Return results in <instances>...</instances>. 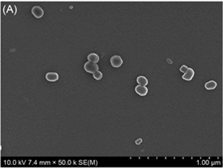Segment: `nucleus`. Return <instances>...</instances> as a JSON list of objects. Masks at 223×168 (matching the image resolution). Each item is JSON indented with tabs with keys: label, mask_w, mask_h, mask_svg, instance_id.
<instances>
[{
	"label": "nucleus",
	"mask_w": 223,
	"mask_h": 168,
	"mask_svg": "<svg viewBox=\"0 0 223 168\" xmlns=\"http://www.w3.org/2000/svg\"><path fill=\"white\" fill-rule=\"evenodd\" d=\"M84 68H85V71L89 73H92V74H94L95 72L98 71V69H99V67L97 65V63L91 62V61L85 63V66H84Z\"/></svg>",
	"instance_id": "1"
},
{
	"label": "nucleus",
	"mask_w": 223,
	"mask_h": 168,
	"mask_svg": "<svg viewBox=\"0 0 223 168\" xmlns=\"http://www.w3.org/2000/svg\"><path fill=\"white\" fill-rule=\"evenodd\" d=\"M123 59L120 56H113V57L110 58V63L113 67H115V68H118V67H120L122 65H123Z\"/></svg>",
	"instance_id": "2"
},
{
	"label": "nucleus",
	"mask_w": 223,
	"mask_h": 168,
	"mask_svg": "<svg viewBox=\"0 0 223 168\" xmlns=\"http://www.w3.org/2000/svg\"><path fill=\"white\" fill-rule=\"evenodd\" d=\"M32 13L34 15L35 17L39 19V18H42L44 15V11L41 7L39 6H35L32 8Z\"/></svg>",
	"instance_id": "3"
},
{
	"label": "nucleus",
	"mask_w": 223,
	"mask_h": 168,
	"mask_svg": "<svg viewBox=\"0 0 223 168\" xmlns=\"http://www.w3.org/2000/svg\"><path fill=\"white\" fill-rule=\"evenodd\" d=\"M135 91L137 92L138 95H140L141 96H146L147 93H148V88L145 86H141V85H138V86L136 87L135 88Z\"/></svg>",
	"instance_id": "4"
},
{
	"label": "nucleus",
	"mask_w": 223,
	"mask_h": 168,
	"mask_svg": "<svg viewBox=\"0 0 223 168\" xmlns=\"http://www.w3.org/2000/svg\"><path fill=\"white\" fill-rule=\"evenodd\" d=\"M195 75V71H193V69L192 68H188V70L187 71L186 73H184V75H183L182 78L186 81H191L192 79V78L194 77Z\"/></svg>",
	"instance_id": "5"
},
{
	"label": "nucleus",
	"mask_w": 223,
	"mask_h": 168,
	"mask_svg": "<svg viewBox=\"0 0 223 168\" xmlns=\"http://www.w3.org/2000/svg\"><path fill=\"white\" fill-rule=\"evenodd\" d=\"M46 78L50 82H55L59 79V75L57 73L50 72L48 74H46Z\"/></svg>",
	"instance_id": "6"
},
{
	"label": "nucleus",
	"mask_w": 223,
	"mask_h": 168,
	"mask_svg": "<svg viewBox=\"0 0 223 168\" xmlns=\"http://www.w3.org/2000/svg\"><path fill=\"white\" fill-rule=\"evenodd\" d=\"M217 82H215V81H209L208 82H206L205 84H204V87L207 89V90H214L216 87H217Z\"/></svg>",
	"instance_id": "7"
},
{
	"label": "nucleus",
	"mask_w": 223,
	"mask_h": 168,
	"mask_svg": "<svg viewBox=\"0 0 223 168\" xmlns=\"http://www.w3.org/2000/svg\"><path fill=\"white\" fill-rule=\"evenodd\" d=\"M88 60L91 62L97 63L99 61V56L96 54H90L88 55Z\"/></svg>",
	"instance_id": "8"
},
{
	"label": "nucleus",
	"mask_w": 223,
	"mask_h": 168,
	"mask_svg": "<svg viewBox=\"0 0 223 168\" xmlns=\"http://www.w3.org/2000/svg\"><path fill=\"white\" fill-rule=\"evenodd\" d=\"M137 80L139 85H141V86L146 87V85L148 84V79L144 76H139Z\"/></svg>",
	"instance_id": "9"
},
{
	"label": "nucleus",
	"mask_w": 223,
	"mask_h": 168,
	"mask_svg": "<svg viewBox=\"0 0 223 168\" xmlns=\"http://www.w3.org/2000/svg\"><path fill=\"white\" fill-rule=\"evenodd\" d=\"M93 78L97 79V80H100L102 78V73L100 72V71H97V72L93 74Z\"/></svg>",
	"instance_id": "10"
},
{
	"label": "nucleus",
	"mask_w": 223,
	"mask_h": 168,
	"mask_svg": "<svg viewBox=\"0 0 223 168\" xmlns=\"http://www.w3.org/2000/svg\"><path fill=\"white\" fill-rule=\"evenodd\" d=\"M179 70H180V71H181V72H183V73H186V72H187V70H188V67L186 65H183V66H182L180 67V69H179Z\"/></svg>",
	"instance_id": "11"
},
{
	"label": "nucleus",
	"mask_w": 223,
	"mask_h": 168,
	"mask_svg": "<svg viewBox=\"0 0 223 168\" xmlns=\"http://www.w3.org/2000/svg\"><path fill=\"white\" fill-rule=\"evenodd\" d=\"M141 141H142V140H141V139H139V140H137V141H136V143H137V144H141Z\"/></svg>",
	"instance_id": "12"
}]
</instances>
